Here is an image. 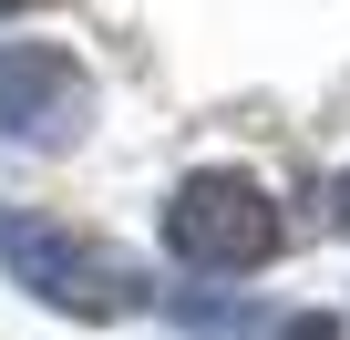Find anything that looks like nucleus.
I'll return each mask as SVG.
<instances>
[{"instance_id": "3", "label": "nucleus", "mask_w": 350, "mask_h": 340, "mask_svg": "<svg viewBox=\"0 0 350 340\" xmlns=\"http://www.w3.org/2000/svg\"><path fill=\"white\" fill-rule=\"evenodd\" d=\"M93 124V83L72 52L52 42H0V134H21V144H72Z\"/></svg>"}, {"instance_id": "5", "label": "nucleus", "mask_w": 350, "mask_h": 340, "mask_svg": "<svg viewBox=\"0 0 350 340\" xmlns=\"http://www.w3.org/2000/svg\"><path fill=\"white\" fill-rule=\"evenodd\" d=\"M0 11H52V0H0Z\"/></svg>"}, {"instance_id": "6", "label": "nucleus", "mask_w": 350, "mask_h": 340, "mask_svg": "<svg viewBox=\"0 0 350 340\" xmlns=\"http://www.w3.org/2000/svg\"><path fill=\"white\" fill-rule=\"evenodd\" d=\"M340 227H350V176H340Z\"/></svg>"}, {"instance_id": "4", "label": "nucleus", "mask_w": 350, "mask_h": 340, "mask_svg": "<svg viewBox=\"0 0 350 340\" xmlns=\"http://www.w3.org/2000/svg\"><path fill=\"white\" fill-rule=\"evenodd\" d=\"M278 340H340V330H329V319H288Z\"/></svg>"}, {"instance_id": "1", "label": "nucleus", "mask_w": 350, "mask_h": 340, "mask_svg": "<svg viewBox=\"0 0 350 340\" xmlns=\"http://www.w3.org/2000/svg\"><path fill=\"white\" fill-rule=\"evenodd\" d=\"M0 258H11V278H21L31 299L83 309V319H124V309L144 299V268H134V258L72 237V227L42 217V207H0Z\"/></svg>"}, {"instance_id": "2", "label": "nucleus", "mask_w": 350, "mask_h": 340, "mask_svg": "<svg viewBox=\"0 0 350 340\" xmlns=\"http://www.w3.org/2000/svg\"><path fill=\"white\" fill-rule=\"evenodd\" d=\"M165 237H175V258H186V268L237 278V268H268V258H278V207H268V186H258V176H237V165H206V176L175 186Z\"/></svg>"}]
</instances>
